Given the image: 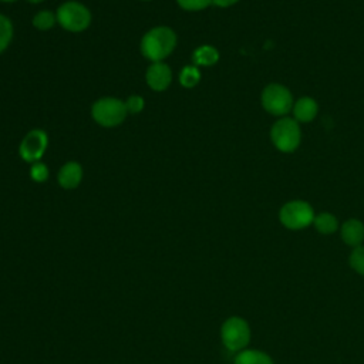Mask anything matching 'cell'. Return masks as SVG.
Returning <instances> with one entry per match:
<instances>
[{
	"label": "cell",
	"instance_id": "6da1fadb",
	"mask_svg": "<svg viewBox=\"0 0 364 364\" xmlns=\"http://www.w3.org/2000/svg\"><path fill=\"white\" fill-rule=\"evenodd\" d=\"M176 46V34L169 27H154L141 40V53L152 63L166 58Z\"/></svg>",
	"mask_w": 364,
	"mask_h": 364
},
{
	"label": "cell",
	"instance_id": "7a4b0ae2",
	"mask_svg": "<svg viewBox=\"0 0 364 364\" xmlns=\"http://www.w3.org/2000/svg\"><path fill=\"white\" fill-rule=\"evenodd\" d=\"M91 114L97 124L111 128L119 125L125 119L128 109L125 107V101L114 97H104L94 102Z\"/></svg>",
	"mask_w": 364,
	"mask_h": 364
},
{
	"label": "cell",
	"instance_id": "3957f363",
	"mask_svg": "<svg viewBox=\"0 0 364 364\" xmlns=\"http://www.w3.org/2000/svg\"><path fill=\"white\" fill-rule=\"evenodd\" d=\"M58 24L71 33H80L88 28L91 23L90 10L78 1L63 3L55 13Z\"/></svg>",
	"mask_w": 364,
	"mask_h": 364
},
{
	"label": "cell",
	"instance_id": "277c9868",
	"mask_svg": "<svg viewBox=\"0 0 364 364\" xmlns=\"http://www.w3.org/2000/svg\"><path fill=\"white\" fill-rule=\"evenodd\" d=\"M220 338L229 351H242L250 341V327L242 317H229L220 327Z\"/></svg>",
	"mask_w": 364,
	"mask_h": 364
},
{
	"label": "cell",
	"instance_id": "5b68a950",
	"mask_svg": "<svg viewBox=\"0 0 364 364\" xmlns=\"http://www.w3.org/2000/svg\"><path fill=\"white\" fill-rule=\"evenodd\" d=\"M270 138L279 151L291 152L300 144V127L293 118L277 119L270 129Z\"/></svg>",
	"mask_w": 364,
	"mask_h": 364
},
{
	"label": "cell",
	"instance_id": "8992f818",
	"mask_svg": "<svg viewBox=\"0 0 364 364\" xmlns=\"http://www.w3.org/2000/svg\"><path fill=\"white\" fill-rule=\"evenodd\" d=\"M280 222L287 229H303L313 223L314 212L313 208L304 200H291L282 206L279 213Z\"/></svg>",
	"mask_w": 364,
	"mask_h": 364
},
{
	"label": "cell",
	"instance_id": "52a82bcc",
	"mask_svg": "<svg viewBox=\"0 0 364 364\" xmlns=\"http://www.w3.org/2000/svg\"><path fill=\"white\" fill-rule=\"evenodd\" d=\"M263 108L273 115H284L293 109V97L282 84H269L262 92Z\"/></svg>",
	"mask_w": 364,
	"mask_h": 364
},
{
	"label": "cell",
	"instance_id": "ba28073f",
	"mask_svg": "<svg viewBox=\"0 0 364 364\" xmlns=\"http://www.w3.org/2000/svg\"><path fill=\"white\" fill-rule=\"evenodd\" d=\"M48 136L43 129H31L21 141L18 154L23 161L34 164L41 159L47 149Z\"/></svg>",
	"mask_w": 364,
	"mask_h": 364
},
{
	"label": "cell",
	"instance_id": "9c48e42d",
	"mask_svg": "<svg viewBox=\"0 0 364 364\" xmlns=\"http://www.w3.org/2000/svg\"><path fill=\"white\" fill-rule=\"evenodd\" d=\"M146 84L149 85L151 90L154 91H164L171 85L172 81V71L169 65L165 63H152L145 74Z\"/></svg>",
	"mask_w": 364,
	"mask_h": 364
},
{
	"label": "cell",
	"instance_id": "30bf717a",
	"mask_svg": "<svg viewBox=\"0 0 364 364\" xmlns=\"http://www.w3.org/2000/svg\"><path fill=\"white\" fill-rule=\"evenodd\" d=\"M58 183L64 189H74L82 179V168L78 162H67L58 172Z\"/></svg>",
	"mask_w": 364,
	"mask_h": 364
},
{
	"label": "cell",
	"instance_id": "8fae6325",
	"mask_svg": "<svg viewBox=\"0 0 364 364\" xmlns=\"http://www.w3.org/2000/svg\"><path fill=\"white\" fill-rule=\"evenodd\" d=\"M341 239L348 246H361L364 240V225L358 219H348L341 226Z\"/></svg>",
	"mask_w": 364,
	"mask_h": 364
},
{
	"label": "cell",
	"instance_id": "7c38bea8",
	"mask_svg": "<svg viewBox=\"0 0 364 364\" xmlns=\"http://www.w3.org/2000/svg\"><path fill=\"white\" fill-rule=\"evenodd\" d=\"M318 105L310 97H301L293 104V114L296 121L300 122H310L317 115Z\"/></svg>",
	"mask_w": 364,
	"mask_h": 364
},
{
	"label": "cell",
	"instance_id": "4fadbf2b",
	"mask_svg": "<svg viewBox=\"0 0 364 364\" xmlns=\"http://www.w3.org/2000/svg\"><path fill=\"white\" fill-rule=\"evenodd\" d=\"M233 364H273V360L260 350H242Z\"/></svg>",
	"mask_w": 364,
	"mask_h": 364
},
{
	"label": "cell",
	"instance_id": "5bb4252c",
	"mask_svg": "<svg viewBox=\"0 0 364 364\" xmlns=\"http://www.w3.org/2000/svg\"><path fill=\"white\" fill-rule=\"evenodd\" d=\"M219 60V53L212 46H200L192 54V61L195 65H213Z\"/></svg>",
	"mask_w": 364,
	"mask_h": 364
},
{
	"label": "cell",
	"instance_id": "9a60e30c",
	"mask_svg": "<svg viewBox=\"0 0 364 364\" xmlns=\"http://www.w3.org/2000/svg\"><path fill=\"white\" fill-rule=\"evenodd\" d=\"M313 223H314L316 229H317L320 233H323V235L333 233V232H336L337 228H338V222H337L336 216L331 215V213H327V212L314 216Z\"/></svg>",
	"mask_w": 364,
	"mask_h": 364
},
{
	"label": "cell",
	"instance_id": "2e32d148",
	"mask_svg": "<svg viewBox=\"0 0 364 364\" xmlns=\"http://www.w3.org/2000/svg\"><path fill=\"white\" fill-rule=\"evenodd\" d=\"M200 80V73L195 65H186L182 68L179 74V82L185 88H192L195 87Z\"/></svg>",
	"mask_w": 364,
	"mask_h": 364
},
{
	"label": "cell",
	"instance_id": "e0dca14e",
	"mask_svg": "<svg viewBox=\"0 0 364 364\" xmlns=\"http://www.w3.org/2000/svg\"><path fill=\"white\" fill-rule=\"evenodd\" d=\"M57 21V17L54 13L48 11V10H43V11H38L34 17H33V26L37 28V30H41V31H46V30H50Z\"/></svg>",
	"mask_w": 364,
	"mask_h": 364
},
{
	"label": "cell",
	"instance_id": "ac0fdd59",
	"mask_svg": "<svg viewBox=\"0 0 364 364\" xmlns=\"http://www.w3.org/2000/svg\"><path fill=\"white\" fill-rule=\"evenodd\" d=\"M11 38H13V24L6 16L0 14V53H3L9 47Z\"/></svg>",
	"mask_w": 364,
	"mask_h": 364
},
{
	"label": "cell",
	"instance_id": "d6986e66",
	"mask_svg": "<svg viewBox=\"0 0 364 364\" xmlns=\"http://www.w3.org/2000/svg\"><path fill=\"white\" fill-rule=\"evenodd\" d=\"M350 266L364 276V246H357L350 255Z\"/></svg>",
	"mask_w": 364,
	"mask_h": 364
},
{
	"label": "cell",
	"instance_id": "ffe728a7",
	"mask_svg": "<svg viewBox=\"0 0 364 364\" xmlns=\"http://www.w3.org/2000/svg\"><path fill=\"white\" fill-rule=\"evenodd\" d=\"M30 176L34 182H44L48 178V168L43 162H34L30 168Z\"/></svg>",
	"mask_w": 364,
	"mask_h": 364
},
{
	"label": "cell",
	"instance_id": "44dd1931",
	"mask_svg": "<svg viewBox=\"0 0 364 364\" xmlns=\"http://www.w3.org/2000/svg\"><path fill=\"white\" fill-rule=\"evenodd\" d=\"M176 1L183 10H188V11L203 10L212 4V0H176Z\"/></svg>",
	"mask_w": 364,
	"mask_h": 364
},
{
	"label": "cell",
	"instance_id": "7402d4cb",
	"mask_svg": "<svg viewBox=\"0 0 364 364\" xmlns=\"http://www.w3.org/2000/svg\"><path fill=\"white\" fill-rule=\"evenodd\" d=\"M144 105H145V101L139 95H131L125 101V107H127L128 112H131V114L141 112L144 109Z\"/></svg>",
	"mask_w": 364,
	"mask_h": 364
},
{
	"label": "cell",
	"instance_id": "603a6c76",
	"mask_svg": "<svg viewBox=\"0 0 364 364\" xmlns=\"http://www.w3.org/2000/svg\"><path fill=\"white\" fill-rule=\"evenodd\" d=\"M239 0H212V4L218 6V7H229L235 3H237Z\"/></svg>",
	"mask_w": 364,
	"mask_h": 364
},
{
	"label": "cell",
	"instance_id": "cb8c5ba5",
	"mask_svg": "<svg viewBox=\"0 0 364 364\" xmlns=\"http://www.w3.org/2000/svg\"><path fill=\"white\" fill-rule=\"evenodd\" d=\"M27 1H30V3H33V4H37V3H41L43 0H27Z\"/></svg>",
	"mask_w": 364,
	"mask_h": 364
},
{
	"label": "cell",
	"instance_id": "d4e9b609",
	"mask_svg": "<svg viewBox=\"0 0 364 364\" xmlns=\"http://www.w3.org/2000/svg\"><path fill=\"white\" fill-rule=\"evenodd\" d=\"M1 1H14V0H1Z\"/></svg>",
	"mask_w": 364,
	"mask_h": 364
}]
</instances>
